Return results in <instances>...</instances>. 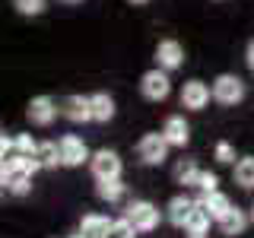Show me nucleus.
<instances>
[{"mask_svg": "<svg viewBox=\"0 0 254 238\" xmlns=\"http://www.w3.org/2000/svg\"><path fill=\"white\" fill-rule=\"evenodd\" d=\"M61 3H83V0H61Z\"/></svg>", "mask_w": 254, "mask_h": 238, "instance_id": "7c9ffc66", "label": "nucleus"}, {"mask_svg": "<svg viewBox=\"0 0 254 238\" xmlns=\"http://www.w3.org/2000/svg\"><path fill=\"white\" fill-rule=\"evenodd\" d=\"M181 63H185V48H181V42H175V38H162V42L156 45V67L162 70H178Z\"/></svg>", "mask_w": 254, "mask_h": 238, "instance_id": "9d476101", "label": "nucleus"}, {"mask_svg": "<svg viewBox=\"0 0 254 238\" xmlns=\"http://www.w3.org/2000/svg\"><path fill=\"white\" fill-rule=\"evenodd\" d=\"M188 238H206V235H188Z\"/></svg>", "mask_w": 254, "mask_h": 238, "instance_id": "72a5a7b5", "label": "nucleus"}, {"mask_svg": "<svg viewBox=\"0 0 254 238\" xmlns=\"http://www.w3.org/2000/svg\"><path fill=\"white\" fill-rule=\"evenodd\" d=\"M200 200H203V206L213 213V219H222L229 210H232V200H229L222 190H210V194H200Z\"/></svg>", "mask_w": 254, "mask_h": 238, "instance_id": "aec40b11", "label": "nucleus"}, {"mask_svg": "<svg viewBox=\"0 0 254 238\" xmlns=\"http://www.w3.org/2000/svg\"><path fill=\"white\" fill-rule=\"evenodd\" d=\"M35 156L42 159L45 169H58V165H64V162H61V143H54V140H42V143H38V153H35Z\"/></svg>", "mask_w": 254, "mask_h": 238, "instance_id": "4be33fe9", "label": "nucleus"}, {"mask_svg": "<svg viewBox=\"0 0 254 238\" xmlns=\"http://www.w3.org/2000/svg\"><path fill=\"white\" fill-rule=\"evenodd\" d=\"M245 63H248V70H254V38L248 42V48H245Z\"/></svg>", "mask_w": 254, "mask_h": 238, "instance_id": "c85d7f7f", "label": "nucleus"}, {"mask_svg": "<svg viewBox=\"0 0 254 238\" xmlns=\"http://www.w3.org/2000/svg\"><path fill=\"white\" fill-rule=\"evenodd\" d=\"M213 99V86H206L203 79H188L181 86V108L188 111H203Z\"/></svg>", "mask_w": 254, "mask_h": 238, "instance_id": "423d86ee", "label": "nucleus"}, {"mask_svg": "<svg viewBox=\"0 0 254 238\" xmlns=\"http://www.w3.org/2000/svg\"><path fill=\"white\" fill-rule=\"evenodd\" d=\"M216 226H219V232L229 235V238L245 235V229L251 226V213H248V210H238V206L232 203V210H229L222 219H216Z\"/></svg>", "mask_w": 254, "mask_h": 238, "instance_id": "f8f14e48", "label": "nucleus"}, {"mask_svg": "<svg viewBox=\"0 0 254 238\" xmlns=\"http://www.w3.org/2000/svg\"><path fill=\"white\" fill-rule=\"evenodd\" d=\"M42 169L45 165H42L38 156H22V153H13L0 162V175H32V178H35Z\"/></svg>", "mask_w": 254, "mask_h": 238, "instance_id": "9b49d317", "label": "nucleus"}, {"mask_svg": "<svg viewBox=\"0 0 254 238\" xmlns=\"http://www.w3.org/2000/svg\"><path fill=\"white\" fill-rule=\"evenodd\" d=\"M67 238H86V235H83V232H76V235H67Z\"/></svg>", "mask_w": 254, "mask_h": 238, "instance_id": "2f4dec72", "label": "nucleus"}, {"mask_svg": "<svg viewBox=\"0 0 254 238\" xmlns=\"http://www.w3.org/2000/svg\"><path fill=\"white\" fill-rule=\"evenodd\" d=\"M213 159H216L219 165H235V146L229 140H219L216 146H213Z\"/></svg>", "mask_w": 254, "mask_h": 238, "instance_id": "393cba45", "label": "nucleus"}, {"mask_svg": "<svg viewBox=\"0 0 254 238\" xmlns=\"http://www.w3.org/2000/svg\"><path fill=\"white\" fill-rule=\"evenodd\" d=\"M213 222H216V219H213V213L206 210L203 200L197 197V200H194V210H190V216H188V222H185V232H188V235H206Z\"/></svg>", "mask_w": 254, "mask_h": 238, "instance_id": "4468645a", "label": "nucleus"}, {"mask_svg": "<svg viewBox=\"0 0 254 238\" xmlns=\"http://www.w3.org/2000/svg\"><path fill=\"white\" fill-rule=\"evenodd\" d=\"M124 216L137 226L140 235H149V232H156L159 222H162V210H159L156 203H149V200H130L127 210H124Z\"/></svg>", "mask_w": 254, "mask_h": 238, "instance_id": "f257e3e1", "label": "nucleus"}, {"mask_svg": "<svg viewBox=\"0 0 254 238\" xmlns=\"http://www.w3.org/2000/svg\"><path fill=\"white\" fill-rule=\"evenodd\" d=\"M124 184H121V178H102V181H95V197H99L102 203H118L124 197Z\"/></svg>", "mask_w": 254, "mask_h": 238, "instance_id": "a211bd4d", "label": "nucleus"}, {"mask_svg": "<svg viewBox=\"0 0 254 238\" xmlns=\"http://www.w3.org/2000/svg\"><path fill=\"white\" fill-rule=\"evenodd\" d=\"M140 95L146 102H165L172 95V79H169V70L162 67H153L140 76Z\"/></svg>", "mask_w": 254, "mask_h": 238, "instance_id": "7ed1b4c3", "label": "nucleus"}, {"mask_svg": "<svg viewBox=\"0 0 254 238\" xmlns=\"http://www.w3.org/2000/svg\"><path fill=\"white\" fill-rule=\"evenodd\" d=\"M190 210H194V200H190L188 194H175L169 203H165V219L172 222V226L185 229V222L190 216Z\"/></svg>", "mask_w": 254, "mask_h": 238, "instance_id": "2eb2a0df", "label": "nucleus"}, {"mask_svg": "<svg viewBox=\"0 0 254 238\" xmlns=\"http://www.w3.org/2000/svg\"><path fill=\"white\" fill-rule=\"evenodd\" d=\"M89 102H92V121L95 124H108L111 118H115V99H111L108 92H92L89 95Z\"/></svg>", "mask_w": 254, "mask_h": 238, "instance_id": "f3484780", "label": "nucleus"}, {"mask_svg": "<svg viewBox=\"0 0 254 238\" xmlns=\"http://www.w3.org/2000/svg\"><path fill=\"white\" fill-rule=\"evenodd\" d=\"M200 194H210V190H219V175L216 172H200V181H197Z\"/></svg>", "mask_w": 254, "mask_h": 238, "instance_id": "cd10ccee", "label": "nucleus"}, {"mask_svg": "<svg viewBox=\"0 0 254 238\" xmlns=\"http://www.w3.org/2000/svg\"><path fill=\"white\" fill-rule=\"evenodd\" d=\"M89 172H92L95 181H102V178H121L124 162H121V156H118L115 149H95L92 159H89Z\"/></svg>", "mask_w": 254, "mask_h": 238, "instance_id": "39448f33", "label": "nucleus"}, {"mask_svg": "<svg viewBox=\"0 0 254 238\" xmlns=\"http://www.w3.org/2000/svg\"><path fill=\"white\" fill-rule=\"evenodd\" d=\"M248 213H251V226H254V206H251V210H248Z\"/></svg>", "mask_w": 254, "mask_h": 238, "instance_id": "473e14b6", "label": "nucleus"}, {"mask_svg": "<svg viewBox=\"0 0 254 238\" xmlns=\"http://www.w3.org/2000/svg\"><path fill=\"white\" fill-rule=\"evenodd\" d=\"M108 238H137V226H133L127 216L115 219V226H111V235Z\"/></svg>", "mask_w": 254, "mask_h": 238, "instance_id": "a878e982", "label": "nucleus"}, {"mask_svg": "<svg viewBox=\"0 0 254 238\" xmlns=\"http://www.w3.org/2000/svg\"><path fill=\"white\" fill-rule=\"evenodd\" d=\"M16 153L35 156V153H38V140L32 137V133H16Z\"/></svg>", "mask_w": 254, "mask_h": 238, "instance_id": "bb28decb", "label": "nucleus"}, {"mask_svg": "<svg viewBox=\"0 0 254 238\" xmlns=\"http://www.w3.org/2000/svg\"><path fill=\"white\" fill-rule=\"evenodd\" d=\"M162 133H165V140H169L172 146H178V149H185L190 143V124L181 115H169V118H165Z\"/></svg>", "mask_w": 254, "mask_h": 238, "instance_id": "ddd939ff", "label": "nucleus"}, {"mask_svg": "<svg viewBox=\"0 0 254 238\" xmlns=\"http://www.w3.org/2000/svg\"><path fill=\"white\" fill-rule=\"evenodd\" d=\"M26 115H29V121L35 124V127H51L54 118L61 115V105L51 99V95H35V99L29 102Z\"/></svg>", "mask_w": 254, "mask_h": 238, "instance_id": "6e6552de", "label": "nucleus"}, {"mask_svg": "<svg viewBox=\"0 0 254 238\" xmlns=\"http://www.w3.org/2000/svg\"><path fill=\"white\" fill-rule=\"evenodd\" d=\"M0 181L13 197H26L32 190V175H0Z\"/></svg>", "mask_w": 254, "mask_h": 238, "instance_id": "5701e85b", "label": "nucleus"}, {"mask_svg": "<svg viewBox=\"0 0 254 238\" xmlns=\"http://www.w3.org/2000/svg\"><path fill=\"white\" fill-rule=\"evenodd\" d=\"M200 165L194 162V159H181L178 165H175V181H178V184H185V187H197V181H200Z\"/></svg>", "mask_w": 254, "mask_h": 238, "instance_id": "6ab92c4d", "label": "nucleus"}, {"mask_svg": "<svg viewBox=\"0 0 254 238\" xmlns=\"http://www.w3.org/2000/svg\"><path fill=\"white\" fill-rule=\"evenodd\" d=\"M169 149H172V143L165 140L162 130H159V133H143L140 143H137V156L146 165H162L165 159H169Z\"/></svg>", "mask_w": 254, "mask_h": 238, "instance_id": "20e7f679", "label": "nucleus"}, {"mask_svg": "<svg viewBox=\"0 0 254 238\" xmlns=\"http://www.w3.org/2000/svg\"><path fill=\"white\" fill-rule=\"evenodd\" d=\"M111 226H115V219L102 216V213H86L83 222H79V232H83L86 238H108Z\"/></svg>", "mask_w": 254, "mask_h": 238, "instance_id": "dca6fc26", "label": "nucleus"}, {"mask_svg": "<svg viewBox=\"0 0 254 238\" xmlns=\"http://www.w3.org/2000/svg\"><path fill=\"white\" fill-rule=\"evenodd\" d=\"M245 79L242 76H235V73H219L216 79H213V102L216 105H226V108H232L238 105V102L245 99Z\"/></svg>", "mask_w": 254, "mask_h": 238, "instance_id": "f03ea898", "label": "nucleus"}, {"mask_svg": "<svg viewBox=\"0 0 254 238\" xmlns=\"http://www.w3.org/2000/svg\"><path fill=\"white\" fill-rule=\"evenodd\" d=\"M235 184L245 190H254V156H242L235 162Z\"/></svg>", "mask_w": 254, "mask_h": 238, "instance_id": "412c9836", "label": "nucleus"}, {"mask_svg": "<svg viewBox=\"0 0 254 238\" xmlns=\"http://www.w3.org/2000/svg\"><path fill=\"white\" fill-rule=\"evenodd\" d=\"M127 3H133V6H143V3H149V0H127Z\"/></svg>", "mask_w": 254, "mask_h": 238, "instance_id": "c756f323", "label": "nucleus"}, {"mask_svg": "<svg viewBox=\"0 0 254 238\" xmlns=\"http://www.w3.org/2000/svg\"><path fill=\"white\" fill-rule=\"evenodd\" d=\"M13 6H16L19 16H42L45 6H48V0H13Z\"/></svg>", "mask_w": 254, "mask_h": 238, "instance_id": "b1692460", "label": "nucleus"}, {"mask_svg": "<svg viewBox=\"0 0 254 238\" xmlns=\"http://www.w3.org/2000/svg\"><path fill=\"white\" fill-rule=\"evenodd\" d=\"M61 162L67 165V169H79L83 162H89L92 153L89 146L83 143V137H76V133H67V137H61Z\"/></svg>", "mask_w": 254, "mask_h": 238, "instance_id": "0eeeda50", "label": "nucleus"}, {"mask_svg": "<svg viewBox=\"0 0 254 238\" xmlns=\"http://www.w3.org/2000/svg\"><path fill=\"white\" fill-rule=\"evenodd\" d=\"M61 118H67V121H73V124H89L92 121L89 95H67V99L61 102Z\"/></svg>", "mask_w": 254, "mask_h": 238, "instance_id": "1a4fd4ad", "label": "nucleus"}]
</instances>
